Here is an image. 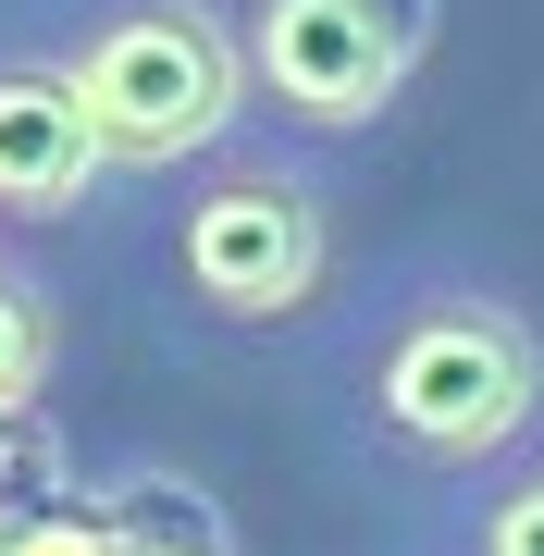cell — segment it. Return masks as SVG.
<instances>
[{"label":"cell","instance_id":"1","mask_svg":"<svg viewBox=\"0 0 544 556\" xmlns=\"http://www.w3.org/2000/svg\"><path fill=\"white\" fill-rule=\"evenodd\" d=\"M298 383L359 470L458 495L544 420V309L470 248H408L334 285L298 334Z\"/></svg>","mask_w":544,"mask_h":556},{"label":"cell","instance_id":"2","mask_svg":"<svg viewBox=\"0 0 544 556\" xmlns=\"http://www.w3.org/2000/svg\"><path fill=\"white\" fill-rule=\"evenodd\" d=\"M124 248H137V285L186 334L298 346L346 285V161L248 124L211 161L137 186L124 199Z\"/></svg>","mask_w":544,"mask_h":556},{"label":"cell","instance_id":"3","mask_svg":"<svg viewBox=\"0 0 544 556\" xmlns=\"http://www.w3.org/2000/svg\"><path fill=\"white\" fill-rule=\"evenodd\" d=\"M0 13L75 75L87 124L112 137L124 186H162L223 137H248V50L223 0H0Z\"/></svg>","mask_w":544,"mask_h":556},{"label":"cell","instance_id":"4","mask_svg":"<svg viewBox=\"0 0 544 556\" xmlns=\"http://www.w3.org/2000/svg\"><path fill=\"white\" fill-rule=\"evenodd\" d=\"M223 13L248 50V112L334 161L396 137V112L421 100L433 38H445V0H223Z\"/></svg>","mask_w":544,"mask_h":556},{"label":"cell","instance_id":"5","mask_svg":"<svg viewBox=\"0 0 544 556\" xmlns=\"http://www.w3.org/2000/svg\"><path fill=\"white\" fill-rule=\"evenodd\" d=\"M124 161L87 124L75 75L0 13V236H75V223H124Z\"/></svg>","mask_w":544,"mask_h":556},{"label":"cell","instance_id":"6","mask_svg":"<svg viewBox=\"0 0 544 556\" xmlns=\"http://www.w3.org/2000/svg\"><path fill=\"white\" fill-rule=\"evenodd\" d=\"M50 383H62V285L38 273L25 236H0V445L50 408Z\"/></svg>","mask_w":544,"mask_h":556},{"label":"cell","instance_id":"7","mask_svg":"<svg viewBox=\"0 0 544 556\" xmlns=\"http://www.w3.org/2000/svg\"><path fill=\"white\" fill-rule=\"evenodd\" d=\"M445 556H544V420L495 457L483 482L445 495Z\"/></svg>","mask_w":544,"mask_h":556},{"label":"cell","instance_id":"8","mask_svg":"<svg viewBox=\"0 0 544 556\" xmlns=\"http://www.w3.org/2000/svg\"><path fill=\"white\" fill-rule=\"evenodd\" d=\"M100 519H112V556H236V544H223V507L186 495V482H162V470H149V507L137 495H100Z\"/></svg>","mask_w":544,"mask_h":556},{"label":"cell","instance_id":"9","mask_svg":"<svg viewBox=\"0 0 544 556\" xmlns=\"http://www.w3.org/2000/svg\"><path fill=\"white\" fill-rule=\"evenodd\" d=\"M396 556H445V544H396Z\"/></svg>","mask_w":544,"mask_h":556}]
</instances>
